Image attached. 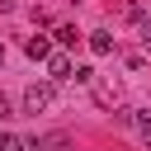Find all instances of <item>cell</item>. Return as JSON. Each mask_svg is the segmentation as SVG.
Instances as JSON below:
<instances>
[{
	"mask_svg": "<svg viewBox=\"0 0 151 151\" xmlns=\"http://www.w3.org/2000/svg\"><path fill=\"white\" fill-rule=\"evenodd\" d=\"M57 42H61V47H76V42H80V33H76L71 24H61V28H57Z\"/></svg>",
	"mask_w": 151,
	"mask_h": 151,
	"instance_id": "5",
	"label": "cell"
},
{
	"mask_svg": "<svg viewBox=\"0 0 151 151\" xmlns=\"http://www.w3.org/2000/svg\"><path fill=\"white\" fill-rule=\"evenodd\" d=\"M0 118H9V104H5V94H0Z\"/></svg>",
	"mask_w": 151,
	"mask_h": 151,
	"instance_id": "9",
	"label": "cell"
},
{
	"mask_svg": "<svg viewBox=\"0 0 151 151\" xmlns=\"http://www.w3.org/2000/svg\"><path fill=\"white\" fill-rule=\"evenodd\" d=\"M123 14H127V19H132V24H146V5H127V9H123Z\"/></svg>",
	"mask_w": 151,
	"mask_h": 151,
	"instance_id": "7",
	"label": "cell"
},
{
	"mask_svg": "<svg viewBox=\"0 0 151 151\" xmlns=\"http://www.w3.org/2000/svg\"><path fill=\"white\" fill-rule=\"evenodd\" d=\"M47 71H52V80H71V57L66 52H52L47 57Z\"/></svg>",
	"mask_w": 151,
	"mask_h": 151,
	"instance_id": "4",
	"label": "cell"
},
{
	"mask_svg": "<svg viewBox=\"0 0 151 151\" xmlns=\"http://www.w3.org/2000/svg\"><path fill=\"white\" fill-rule=\"evenodd\" d=\"M0 151H28V146H24V137H14V132H0Z\"/></svg>",
	"mask_w": 151,
	"mask_h": 151,
	"instance_id": "6",
	"label": "cell"
},
{
	"mask_svg": "<svg viewBox=\"0 0 151 151\" xmlns=\"http://www.w3.org/2000/svg\"><path fill=\"white\" fill-rule=\"evenodd\" d=\"M52 94H57L52 85H28V90H24V113H42V109L52 104Z\"/></svg>",
	"mask_w": 151,
	"mask_h": 151,
	"instance_id": "1",
	"label": "cell"
},
{
	"mask_svg": "<svg viewBox=\"0 0 151 151\" xmlns=\"http://www.w3.org/2000/svg\"><path fill=\"white\" fill-rule=\"evenodd\" d=\"M137 38H142V47H146V52H151V19H146V24H142V33H137Z\"/></svg>",
	"mask_w": 151,
	"mask_h": 151,
	"instance_id": "8",
	"label": "cell"
},
{
	"mask_svg": "<svg viewBox=\"0 0 151 151\" xmlns=\"http://www.w3.org/2000/svg\"><path fill=\"white\" fill-rule=\"evenodd\" d=\"M24 52H28L33 61H47V57H52V38H42V33H38V38H28V42H24Z\"/></svg>",
	"mask_w": 151,
	"mask_h": 151,
	"instance_id": "3",
	"label": "cell"
},
{
	"mask_svg": "<svg viewBox=\"0 0 151 151\" xmlns=\"http://www.w3.org/2000/svg\"><path fill=\"white\" fill-rule=\"evenodd\" d=\"M0 66H5V47H0Z\"/></svg>",
	"mask_w": 151,
	"mask_h": 151,
	"instance_id": "10",
	"label": "cell"
},
{
	"mask_svg": "<svg viewBox=\"0 0 151 151\" xmlns=\"http://www.w3.org/2000/svg\"><path fill=\"white\" fill-rule=\"evenodd\" d=\"M85 42H90V52H94V57H113V47H118V38H113L109 28H94Z\"/></svg>",
	"mask_w": 151,
	"mask_h": 151,
	"instance_id": "2",
	"label": "cell"
}]
</instances>
